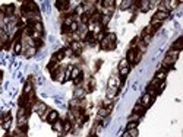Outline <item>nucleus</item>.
Instances as JSON below:
<instances>
[{"label":"nucleus","mask_w":183,"mask_h":137,"mask_svg":"<svg viewBox=\"0 0 183 137\" xmlns=\"http://www.w3.org/2000/svg\"><path fill=\"white\" fill-rule=\"evenodd\" d=\"M100 47H101V50H105V51H108V50H114L116 48V42L114 41H111L107 35L103 38V41H101V44H100Z\"/></svg>","instance_id":"1"},{"label":"nucleus","mask_w":183,"mask_h":137,"mask_svg":"<svg viewBox=\"0 0 183 137\" xmlns=\"http://www.w3.org/2000/svg\"><path fill=\"white\" fill-rule=\"evenodd\" d=\"M129 70H130V67H129V63L126 61V60H122L120 61V64H119V73H120V76H127V73H129Z\"/></svg>","instance_id":"2"},{"label":"nucleus","mask_w":183,"mask_h":137,"mask_svg":"<svg viewBox=\"0 0 183 137\" xmlns=\"http://www.w3.org/2000/svg\"><path fill=\"white\" fill-rule=\"evenodd\" d=\"M136 54H138V51H136V48H130L129 51H127V57H126V61L129 63V64H135V60H136Z\"/></svg>","instance_id":"3"},{"label":"nucleus","mask_w":183,"mask_h":137,"mask_svg":"<svg viewBox=\"0 0 183 137\" xmlns=\"http://www.w3.org/2000/svg\"><path fill=\"white\" fill-rule=\"evenodd\" d=\"M70 50L73 51V54L79 56L81 53H82V42H79V41H72L70 42Z\"/></svg>","instance_id":"4"},{"label":"nucleus","mask_w":183,"mask_h":137,"mask_svg":"<svg viewBox=\"0 0 183 137\" xmlns=\"http://www.w3.org/2000/svg\"><path fill=\"white\" fill-rule=\"evenodd\" d=\"M152 103V98L149 96L148 93H145V95H142V98L139 99V105H142L144 108H148L149 105Z\"/></svg>","instance_id":"5"},{"label":"nucleus","mask_w":183,"mask_h":137,"mask_svg":"<svg viewBox=\"0 0 183 137\" xmlns=\"http://www.w3.org/2000/svg\"><path fill=\"white\" fill-rule=\"evenodd\" d=\"M0 12H2V13H3L6 18H9V16H12V15L15 13V7H13L12 4H9V6H3Z\"/></svg>","instance_id":"6"},{"label":"nucleus","mask_w":183,"mask_h":137,"mask_svg":"<svg viewBox=\"0 0 183 137\" xmlns=\"http://www.w3.org/2000/svg\"><path fill=\"white\" fill-rule=\"evenodd\" d=\"M11 124H12V117H11V114H6L3 117V128L5 130H9Z\"/></svg>","instance_id":"7"},{"label":"nucleus","mask_w":183,"mask_h":137,"mask_svg":"<svg viewBox=\"0 0 183 137\" xmlns=\"http://www.w3.org/2000/svg\"><path fill=\"white\" fill-rule=\"evenodd\" d=\"M183 48V44H182V38H177L176 41H174V44L172 45V50L173 51H177V53H180Z\"/></svg>","instance_id":"8"},{"label":"nucleus","mask_w":183,"mask_h":137,"mask_svg":"<svg viewBox=\"0 0 183 137\" xmlns=\"http://www.w3.org/2000/svg\"><path fill=\"white\" fill-rule=\"evenodd\" d=\"M166 76H167V71L161 68V70H158V71L155 73V80H157V82H164Z\"/></svg>","instance_id":"9"},{"label":"nucleus","mask_w":183,"mask_h":137,"mask_svg":"<svg viewBox=\"0 0 183 137\" xmlns=\"http://www.w3.org/2000/svg\"><path fill=\"white\" fill-rule=\"evenodd\" d=\"M68 6H69V1H66V0H57L56 1V7L59 10H66Z\"/></svg>","instance_id":"10"},{"label":"nucleus","mask_w":183,"mask_h":137,"mask_svg":"<svg viewBox=\"0 0 183 137\" xmlns=\"http://www.w3.org/2000/svg\"><path fill=\"white\" fill-rule=\"evenodd\" d=\"M59 120V114H57V111H50L48 112V117H47V121L48 123H54V121H57Z\"/></svg>","instance_id":"11"},{"label":"nucleus","mask_w":183,"mask_h":137,"mask_svg":"<svg viewBox=\"0 0 183 137\" xmlns=\"http://www.w3.org/2000/svg\"><path fill=\"white\" fill-rule=\"evenodd\" d=\"M53 130L57 131L59 134H62V131H63V121H60V120L54 121V123H53Z\"/></svg>","instance_id":"12"},{"label":"nucleus","mask_w":183,"mask_h":137,"mask_svg":"<svg viewBox=\"0 0 183 137\" xmlns=\"http://www.w3.org/2000/svg\"><path fill=\"white\" fill-rule=\"evenodd\" d=\"M145 109H147V108H144L142 105H139V103H138V105H135V106H133V114L142 115L144 112H145Z\"/></svg>","instance_id":"13"},{"label":"nucleus","mask_w":183,"mask_h":137,"mask_svg":"<svg viewBox=\"0 0 183 137\" xmlns=\"http://www.w3.org/2000/svg\"><path fill=\"white\" fill-rule=\"evenodd\" d=\"M79 74H81V68L79 67H72V70H70V77H72V79L75 80Z\"/></svg>","instance_id":"14"},{"label":"nucleus","mask_w":183,"mask_h":137,"mask_svg":"<svg viewBox=\"0 0 183 137\" xmlns=\"http://www.w3.org/2000/svg\"><path fill=\"white\" fill-rule=\"evenodd\" d=\"M136 4L141 6V10L142 12H148L149 10V1H138Z\"/></svg>","instance_id":"15"},{"label":"nucleus","mask_w":183,"mask_h":137,"mask_svg":"<svg viewBox=\"0 0 183 137\" xmlns=\"http://www.w3.org/2000/svg\"><path fill=\"white\" fill-rule=\"evenodd\" d=\"M116 93H117V88H108V89H107V98H108V99L114 98Z\"/></svg>","instance_id":"16"},{"label":"nucleus","mask_w":183,"mask_h":137,"mask_svg":"<svg viewBox=\"0 0 183 137\" xmlns=\"http://www.w3.org/2000/svg\"><path fill=\"white\" fill-rule=\"evenodd\" d=\"M22 51V42H13V53L19 54Z\"/></svg>","instance_id":"17"},{"label":"nucleus","mask_w":183,"mask_h":137,"mask_svg":"<svg viewBox=\"0 0 183 137\" xmlns=\"http://www.w3.org/2000/svg\"><path fill=\"white\" fill-rule=\"evenodd\" d=\"M23 93H25V95H29V93H32V85H31V82H26V83H25Z\"/></svg>","instance_id":"18"},{"label":"nucleus","mask_w":183,"mask_h":137,"mask_svg":"<svg viewBox=\"0 0 183 137\" xmlns=\"http://www.w3.org/2000/svg\"><path fill=\"white\" fill-rule=\"evenodd\" d=\"M35 51H37L35 47H28V50L25 51V56H26V57H32V56L35 54Z\"/></svg>","instance_id":"19"},{"label":"nucleus","mask_w":183,"mask_h":137,"mask_svg":"<svg viewBox=\"0 0 183 137\" xmlns=\"http://www.w3.org/2000/svg\"><path fill=\"white\" fill-rule=\"evenodd\" d=\"M139 118H141V115H138V114L130 115V117H129V123H138Z\"/></svg>","instance_id":"20"},{"label":"nucleus","mask_w":183,"mask_h":137,"mask_svg":"<svg viewBox=\"0 0 183 137\" xmlns=\"http://www.w3.org/2000/svg\"><path fill=\"white\" fill-rule=\"evenodd\" d=\"M84 95H85V92H84V89H81V88H78L75 91V98H82Z\"/></svg>","instance_id":"21"},{"label":"nucleus","mask_w":183,"mask_h":137,"mask_svg":"<svg viewBox=\"0 0 183 137\" xmlns=\"http://www.w3.org/2000/svg\"><path fill=\"white\" fill-rule=\"evenodd\" d=\"M110 112V108H101L100 109V117H107Z\"/></svg>","instance_id":"22"},{"label":"nucleus","mask_w":183,"mask_h":137,"mask_svg":"<svg viewBox=\"0 0 183 137\" xmlns=\"http://www.w3.org/2000/svg\"><path fill=\"white\" fill-rule=\"evenodd\" d=\"M127 133H129V136H130V137H136V136H138V130H136V128L127 130Z\"/></svg>","instance_id":"23"},{"label":"nucleus","mask_w":183,"mask_h":137,"mask_svg":"<svg viewBox=\"0 0 183 137\" xmlns=\"http://www.w3.org/2000/svg\"><path fill=\"white\" fill-rule=\"evenodd\" d=\"M130 4H132V1H123V3H122V9L125 10V9H127Z\"/></svg>","instance_id":"24"},{"label":"nucleus","mask_w":183,"mask_h":137,"mask_svg":"<svg viewBox=\"0 0 183 137\" xmlns=\"http://www.w3.org/2000/svg\"><path fill=\"white\" fill-rule=\"evenodd\" d=\"M126 128H127V130H132V128H136V123H129Z\"/></svg>","instance_id":"25"},{"label":"nucleus","mask_w":183,"mask_h":137,"mask_svg":"<svg viewBox=\"0 0 183 137\" xmlns=\"http://www.w3.org/2000/svg\"><path fill=\"white\" fill-rule=\"evenodd\" d=\"M3 48H5V41L0 38V50H3Z\"/></svg>","instance_id":"26"}]
</instances>
